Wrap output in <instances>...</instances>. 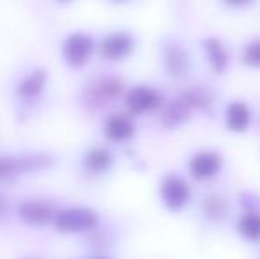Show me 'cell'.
I'll return each mask as SVG.
<instances>
[{
	"label": "cell",
	"instance_id": "obj_23",
	"mask_svg": "<svg viewBox=\"0 0 260 259\" xmlns=\"http://www.w3.org/2000/svg\"><path fill=\"white\" fill-rule=\"evenodd\" d=\"M9 215H11V203L6 199V197L0 195V222L6 220Z\"/></svg>",
	"mask_w": 260,
	"mask_h": 259
},
{
	"label": "cell",
	"instance_id": "obj_25",
	"mask_svg": "<svg viewBox=\"0 0 260 259\" xmlns=\"http://www.w3.org/2000/svg\"><path fill=\"white\" fill-rule=\"evenodd\" d=\"M89 259H113V257H110V256H103V254H100V256H92V257H89Z\"/></svg>",
	"mask_w": 260,
	"mask_h": 259
},
{
	"label": "cell",
	"instance_id": "obj_27",
	"mask_svg": "<svg viewBox=\"0 0 260 259\" xmlns=\"http://www.w3.org/2000/svg\"><path fill=\"white\" fill-rule=\"evenodd\" d=\"M20 259H41V257H34V256H27V257H20Z\"/></svg>",
	"mask_w": 260,
	"mask_h": 259
},
{
	"label": "cell",
	"instance_id": "obj_7",
	"mask_svg": "<svg viewBox=\"0 0 260 259\" xmlns=\"http://www.w3.org/2000/svg\"><path fill=\"white\" fill-rule=\"evenodd\" d=\"M98 43L90 32L73 31L60 43V59L69 69L85 68L98 53Z\"/></svg>",
	"mask_w": 260,
	"mask_h": 259
},
{
	"label": "cell",
	"instance_id": "obj_4",
	"mask_svg": "<svg viewBox=\"0 0 260 259\" xmlns=\"http://www.w3.org/2000/svg\"><path fill=\"white\" fill-rule=\"evenodd\" d=\"M55 165V156L48 153H21L0 155V183L13 181L28 174L45 172Z\"/></svg>",
	"mask_w": 260,
	"mask_h": 259
},
{
	"label": "cell",
	"instance_id": "obj_6",
	"mask_svg": "<svg viewBox=\"0 0 260 259\" xmlns=\"http://www.w3.org/2000/svg\"><path fill=\"white\" fill-rule=\"evenodd\" d=\"M101 225V215L90 206H68L60 208L55 217L53 229L60 235H85L96 231Z\"/></svg>",
	"mask_w": 260,
	"mask_h": 259
},
{
	"label": "cell",
	"instance_id": "obj_8",
	"mask_svg": "<svg viewBox=\"0 0 260 259\" xmlns=\"http://www.w3.org/2000/svg\"><path fill=\"white\" fill-rule=\"evenodd\" d=\"M167 101L163 91L151 83H135L129 85L122 98L124 110L133 118H144V116L157 114Z\"/></svg>",
	"mask_w": 260,
	"mask_h": 259
},
{
	"label": "cell",
	"instance_id": "obj_24",
	"mask_svg": "<svg viewBox=\"0 0 260 259\" xmlns=\"http://www.w3.org/2000/svg\"><path fill=\"white\" fill-rule=\"evenodd\" d=\"M108 2H112V4H129L131 0H108Z\"/></svg>",
	"mask_w": 260,
	"mask_h": 259
},
{
	"label": "cell",
	"instance_id": "obj_12",
	"mask_svg": "<svg viewBox=\"0 0 260 259\" xmlns=\"http://www.w3.org/2000/svg\"><path fill=\"white\" fill-rule=\"evenodd\" d=\"M200 52L204 55L207 69L214 76L229 75L232 68V53L225 41L219 36H204L200 39Z\"/></svg>",
	"mask_w": 260,
	"mask_h": 259
},
{
	"label": "cell",
	"instance_id": "obj_19",
	"mask_svg": "<svg viewBox=\"0 0 260 259\" xmlns=\"http://www.w3.org/2000/svg\"><path fill=\"white\" fill-rule=\"evenodd\" d=\"M234 233L248 245H260V208L241 210L234 217Z\"/></svg>",
	"mask_w": 260,
	"mask_h": 259
},
{
	"label": "cell",
	"instance_id": "obj_20",
	"mask_svg": "<svg viewBox=\"0 0 260 259\" xmlns=\"http://www.w3.org/2000/svg\"><path fill=\"white\" fill-rule=\"evenodd\" d=\"M239 61L244 68L260 71V36H253L243 43L239 52Z\"/></svg>",
	"mask_w": 260,
	"mask_h": 259
},
{
	"label": "cell",
	"instance_id": "obj_10",
	"mask_svg": "<svg viewBox=\"0 0 260 259\" xmlns=\"http://www.w3.org/2000/svg\"><path fill=\"white\" fill-rule=\"evenodd\" d=\"M58 210L60 208L52 199L28 197V199L18 203L16 217L21 224L28 225V227H46V225H53Z\"/></svg>",
	"mask_w": 260,
	"mask_h": 259
},
{
	"label": "cell",
	"instance_id": "obj_18",
	"mask_svg": "<svg viewBox=\"0 0 260 259\" xmlns=\"http://www.w3.org/2000/svg\"><path fill=\"white\" fill-rule=\"evenodd\" d=\"M181 96L188 101L195 114L211 116L218 105V93L207 83H193L181 91Z\"/></svg>",
	"mask_w": 260,
	"mask_h": 259
},
{
	"label": "cell",
	"instance_id": "obj_22",
	"mask_svg": "<svg viewBox=\"0 0 260 259\" xmlns=\"http://www.w3.org/2000/svg\"><path fill=\"white\" fill-rule=\"evenodd\" d=\"M223 4V7L230 11H244V9H250L257 4V0H219Z\"/></svg>",
	"mask_w": 260,
	"mask_h": 259
},
{
	"label": "cell",
	"instance_id": "obj_26",
	"mask_svg": "<svg viewBox=\"0 0 260 259\" xmlns=\"http://www.w3.org/2000/svg\"><path fill=\"white\" fill-rule=\"evenodd\" d=\"M55 2H58V4H69L71 0H55Z\"/></svg>",
	"mask_w": 260,
	"mask_h": 259
},
{
	"label": "cell",
	"instance_id": "obj_16",
	"mask_svg": "<svg viewBox=\"0 0 260 259\" xmlns=\"http://www.w3.org/2000/svg\"><path fill=\"white\" fill-rule=\"evenodd\" d=\"M195 116L197 114L191 110L188 101L179 93L177 96L170 98V100L167 98L161 110L157 112V123L165 130H179V128H184L186 125H189Z\"/></svg>",
	"mask_w": 260,
	"mask_h": 259
},
{
	"label": "cell",
	"instance_id": "obj_5",
	"mask_svg": "<svg viewBox=\"0 0 260 259\" xmlns=\"http://www.w3.org/2000/svg\"><path fill=\"white\" fill-rule=\"evenodd\" d=\"M226 167V158L219 149L200 148L193 151L186 160V176L193 183H212L223 174Z\"/></svg>",
	"mask_w": 260,
	"mask_h": 259
},
{
	"label": "cell",
	"instance_id": "obj_14",
	"mask_svg": "<svg viewBox=\"0 0 260 259\" xmlns=\"http://www.w3.org/2000/svg\"><path fill=\"white\" fill-rule=\"evenodd\" d=\"M221 121L229 133L243 135L248 133L253 126L255 112L246 100H230L223 107Z\"/></svg>",
	"mask_w": 260,
	"mask_h": 259
},
{
	"label": "cell",
	"instance_id": "obj_11",
	"mask_svg": "<svg viewBox=\"0 0 260 259\" xmlns=\"http://www.w3.org/2000/svg\"><path fill=\"white\" fill-rule=\"evenodd\" d=\"M199 215L209 225H223L234 217V204L229 195L219 190H207L199 199Z\"/></svg>",
	"mask_w": 260,
	"mask_h": 259
},
{
	"label": "cell",
	"instance_id": "obj_21",
	"mask_svg": "<svg viewBox=\"0 0 260 259\" xmlns=\"http://www.w3.org/2000/svg\"><path fill=\"white\" fill-rule=\"evenodd\" d=\"M236 204L241 210H257L260 208V195L251 190H241L236 197Z\"/></svg>",
	"mask_w": 260,
	"mask_h": 259
},
{
	"label": "cell",
	"instance_id": "obj_13",
	"mask_svg": "<svg viewBox=\"0 0 260 259\" xmlns=\"http://www.w3.org/2000/svg\"><path fill=\"white\" fill-rule=\"evenodd\" d=\"M137 118L131 114L124 112H112L106 116L103 125H101V133H103L105 140L110 144H127L137 137Z\"/></svg>",
	"mask_w": 260,
	"mask_h": 259
},
{
	"label": "cell",
	"instance_id": "obj_2",
	"mask_svg": "<svg viewBox=\"0 0 260 259\" xmlns=\"http://www.w3.org/2000/svg\"><path fill=\"white\" fill-rule=\"evenodd\" d=\"M159 63L163 73L170 80L182 82L189 78L195 69L191 52L188 50L186 43L175 36H165L159 43Z\"/></svg>",
	"mask_w": 260,
	"mask_h": 259
},
{
	"label": "cell",
	"instance_id": "obj_9",
	"mask_svg": "<svg viewBox=\"0 0 260 259\" xmlns=\"http://www.w3.org/2000/svg\"><path fill=\"white\" fill-rule=\"evenodd\" d=\"M137 36L126 28L106 32L98 43V55L106 63H124L137 50Z\"/></svg>",
	"mask_w": 260,
	"mask_h": 259
},
{
	"label": "cell",
	"instance_id": "obj_15",
	"mask_svg": "<svg viewBox=\"0 0 260 259\" xmlns=\"http://www.w3.org/2000/svg\"><path fill=\"white\" fill-rule=\"evenodd\" d=\"M50 82V73L43 66L28 69L14 85V96L21 103H34L45 94Z\"/></svg>",
	"mask_w": 260,
	"mask_h": 259
},
{
	"label": "cell",
	"instance_id": "obj_3",
	"mask_svg": "<svg viewBox=\"0 0 260 259\" xmlns=\"http://www.w3.org/2000/svg\"><path fill=\"white\" fill-rule=\"evenodd\" d=\"M127 83L120 76L101 75L89 80L82 89V103L90 110H100L113 101H122Z\"/></svg>",
	"mask_w": 260,
	"mask_h": 259
},
{
	"label": "cell",
	"instance_id": "obj_1",
	"mask_svg": "<svg viewBox=\"0 0 260 259\" xmlns=\"http://www.w3.org/2000/svg\"><path fill=\"white\" fill-rule=\"evenodd\" d=\"M157 200L168 213H182L195 200L193 181L182 172H175V170L165 172L157 183Z\"/></svg>",
	"mask_w": 260,
	"mask_h": 259
},
{
	"label": "cell",
	"instance_id": "obj_17",
	"mask_svg": "<svg viewBox=\"0 0 260 259\" xmlns=\"http://www.w3.org/2000/svg\"><path fill=\"white\" fill-rule=\"evenodd\" d=\"M115 167V153L108 146H90L82 155V169L87 176L103 178Z\"/></svg>",
	"mask_w": 260,
	"mask_h": 259
}]
</instances>
